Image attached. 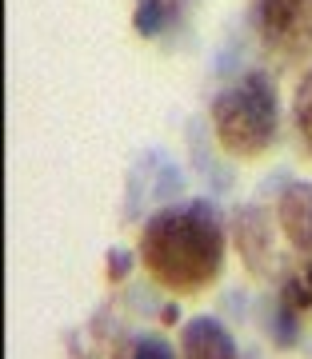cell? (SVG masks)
<instances>
[{
    "label": "cell",
    "instance_id": "obj_1",
    "mask_svg": "<svg viewBox=\"0 0 312 359\" xmlns=\"http://www.w3.org/2000/svg\"><path fill=\"white\" fill-rule=\"evenodd\" d=\"M136 259L156 287L196 295L224 268V228L204 204L164 208L136 236Z\"/></svg>",
    "mask_w": 312,
    "mask_h": 359
},
{
    "label": "cell",
    "instance_id": "obj_2",
    "mask_svg": "<svg viewBox=\"0 0 312 359\" xmlns=\"http://www.w3.org/2000/svg\"><path fill=\"white\" fill-rule=\"evenodd\" d=\"M208 124L221 152L233 160H256L268 152L280 128V104H276V84L268 80V72L252 68L233 84H224L208 104Z\"/></svg>",
    "mask_w": 312,
    "mask_h": 359
},
{
    "label": "cell",
    "instance_id": "obj_3",
    "mask_svg": "<svg viewBox=\"0 0 312 359\" xmlns=\"http://www.w3.org/2000/svg\"><path fill=\"white\" fill-rule=\"evenodd\" d=\"M260 48L280 68L312 60V0H248Z\"/></svg>",
    "mask_w": 312,
    "mask_h": 359
},
{
    "label": "cell",
    "instance_id": "obj_4",
    "mask_svg": "<svg viewBox=\"0 0 312 359\" xmlns=\"http://www.w3.org/2000/svg\"><path fill=\"white\" fill-rule=\"evenodd\" d=\"M276 224L292 252H312V184H288L276 200Z\"/></svg>",
    "mask_w": 312,
    "mask_h": 359
},
{
    "label": "cell",
    "instance_id": "obj_5",
    "mask_svg": "<svg viewBox=\"0 0 312 359\" xmlns=\"http://www.w3.org/2000/svg\"><path fill=\"white\" fill-rule=\"evenodd\" d=\"M181 359H240L236 339L228 335L221 320L212 316H193L181 332Z\"/></svg>",
    "mask_w": 312,
    "mask_h": 359
},
{
    "label": "cell",
    "instance_id": "obj_6",
    "mask_svg": "<svg viewBox=\"0 0 312 359\" xmlns=\"http://www.w3.org/2000/svg\"><path fill=\"white\" fill-rule=\"evenodd\" d=\"M280 311H285V320H304V316H312V252L280 283Z\"/></svg>",
    "mask_w": 312,
    "mask_h": 359
},
{
    "label": "cell",
    "instance_id": "obj_7",
    "mask_svg": "<svg viewBox=\"0 0 312 359\" xmlns=\"http://www.w3.org/2000/svg\"><path fill=\"white\" fill-rule=\"evenodd\" d=\"M292 124H297L300 144L312 152V68L297 80V96H292Z\"/></svg>",
    "mask_w": 312,
    "mask_h": 359
},
{
    "label": "cell",
    "instance_id": "obj_8",
    "mask_svg": "<svg viewBox=\"0 0 312 359\" xmlns=\"http://www.w3.org/2000/svg\"><path fill=\"white\" fill-rule=\"evenodd\" d=\"M112 359H176V351L160 335H132L112 351Z\"/></svg>",
    "mask_w": 312,
    "mask_h": 359
},
{
    "label": "cell",
    "instance_id": "obj_9",
    "mask_svg": "<svg viewBox=\"0 0 312 359\" xmlns=\"http://www.w3.org/2000/svg\"><path fill=\"white\" fill-rule=\"evenodd\" d=\"M169 16H172L169 0H141V4H136V13H132V25H136L141 36H156L160 28L169 25Z\"/></svg>",
    "mask_w": 312,
    "mask_h": 359
}]
</instances>
